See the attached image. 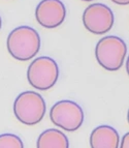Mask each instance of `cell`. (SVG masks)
Listing matches in <instances>:
<instances>
[{"instance_id": "obj_5", "label": "cell", "mask_w": 129, "mask_h": 148, "mask_svg": "<svg viewBox=\"0 0 129 148\" xmlns=\"http://www.w3.org/2000/svg\"><path fill=\"white\" fill-rule=\"evenodd\" d=\"M52 123L67 132L77 131L84 122V111L75 101L63 99L57 101L50 110Z\"/></svg>"}, {"instance_id": "obj_6", "label": "cell", "mask_w": 129, "mask_h": 148, "mask_svg": "<svg viewBox=\"0 0 129 148\" xmlns=\"http://www.w3.org/2000/svg\"><path fill=\"white\" fill-rule=\"evenodd\" d=\"M115 16L111 8L102 3L90 4L83 14L85 28L94 34H104L114 26Z\"/></svg>"}, {"instance_id": "obj_14", "label": "cell", "mask_w": 129, "mask_h": 148, "mask_svg": "<svg viewBox=\"0 0 129 148\" xmlns=\"http://www.w3.org/2000/svg\"><path fill=\"white\" fill-rule=\"evenodd\" d=\"M82 1H86V2H90V1H93V0H82Z\"/></svg>"}, {"instance_id": "obj_7", "label": "cell", "mask_w": 129, "mask_h": 148, "mask_svg": "<svg viewBox=\"0 0 129 148\" xmlns=\"http://www.w3.org/2000/svg\"><path fill=\"white\" fill-rule=\"evenodd\" d=\"M35 18L40 26L54 29L66 18V8L61 0H41L35 10Z\"/></svg>"}, {"instance_id": "obj_13", "label": "cell", "mask_w": 129, "mask_h": 148, "mask_svg": "<svg viewBox=\"0 0 129 148\" xmlns=\"http://www.w3.org/2000/svg\"><path fill=\"white\" fill-rule=\"evenodd\" d=\"M1 26H2V21H1V17H0V29H1Z\"/></svg>"}, {"instance_id": "obj_11", "label": "cell", "mask_w": 129, "mask_h": 148, "mask_svg": "<svg viewBox=\"0 0 129 148\" xmlns=\"http://www.w3.org/2000/svg\"><path fill=\"white\" fill-rule=\"evenodd\" d=\"M119 148H129V133H126L123 136Z\"/></svg>"}, {"instance_id": "obj_3", "label": "cell", "mask_w": 129, "mask_h": 148, "mask_svg": "<svg viewBox=\"0 0 129 148\" xmlns=\"http://www.w3.org/2000/svg\"><path fill=\"white\" fill-rule=\"evenodd\" d=\"M47 111L45 101L35 91H24L14 101V114L21 123L34 125L39 123Z\"/></svg>"}, {"instance_id": "obj_2", "label": "cell", "mask_w": 129, "mask_h": 148, "mask_svg": "<svg viewBox=\"0 0 129 148\" xmlns=\"http://www.w3.org/2000/svg\"><path fill=\"white\" fill-rule=\"evenodd\" d=\"M127 46L122 38L109 35L100 38L95 47V57L100 66L109 72L119 71L125 61Z\"/></svg>"}, {"instance_id": "obj_8", "label": "cell", "mask_w": 129, "mask_h": 148, "mask_svg": "<svg viewBox=\"0 0 129 148\" xmlns=\"http://www.w3.org/2000/svg\"><path fill=\"white\" fill-rule=\"evenodd\" d=\"M91 148H119V134L113 126L99 125L95 127L90 135Z\"/></svg>"}, {"instance_id": "obj_9", "label": "cell", "mask_w": 129, "mask_h": 148, "mask_svg": "<svg viewBox=\"0 0 129 148\" xmlns=\"http://www.w3.org/2000/svg\"><path fill=\"white\" fill-rule=\"evenodd\" d=\"M36 148H69V141L63 132L57 128H49L39 135Z\"/></svg>"}, {"instance_id": "obj_1", "label": "cell", "mask_w": 129, "mask_h": 148, "mask_svg": "<svg viewBox=\"0 0 129 148\" xmlns=\"http://www.w3.org/2000/svg\"><path fill=\"white\" fill-rule=\"evenodd\" d=\"M40 36L34 28L20 26L10 31L6 40V47L10 56L19 61L31 60L40 49Z\"/></svg>"}, {"instance_id": "obj_12", "label": "cell", "mask_w": 129, "mask_h": 148, "mask_svg": "<svg viewBox=\"0 0 129 148\" xmlns=\"http://www.w3.org/2000/svg\"><path fill=\"white\" fill-rule=\"evenodd\" d=\"M113 2L118 5H128L129 0H112Z\"/></svg>"}, {"instance_id": "obj_10", "label": "cell", "mask_w": 129, "mask_h": 148, "mask_svg": "<svg viewBox=\"0 0 129 148\" xmlns=\"http://www.w3.org/2000/svg\"><path fill=\"white\" fill-rule=\"evenodd\" d=\"M0 148H24V143L17 135L6 133L0 135Z\"/></svg>"}, {"instance_id": "obj_4", "label": "cell", "mask_w": 129, "mask_h": 148, "mask_svg": "<svg viewBox=\"0 0 129 148\" xmlns=\"http://www.w3.org/2000/svg\"><path fill=\"white\" fill-rule=\"evenodd\" d=\"M59 78L57 62L48 56H40L29 64L27 80L33 88L37 90H49L55 86Z\"/></svg>"}]
</instances>
